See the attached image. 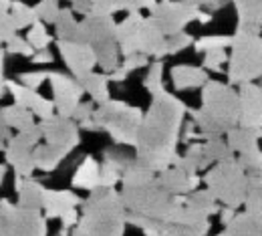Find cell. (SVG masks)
<instances>
[{"mask_svg": "<svg viewBox=\"0 0 262 236\" xmlns=\"http://www.w3.org/2000/svg\"><path fill=\"white\" fill-rule=\"evenodd\" d=\"M186 113V103L176 95L167 91L154 95L137 132L135 158L154 171L173 166L180 158L178 143L182 139Z\"/></svg>", "mask_w": 262, "mask_h": 236, "instance_id": "obj_1", "label": "cell"}, {"mask_svg": "<svg viewBox=\"0 0 262 236\" xmlns=\"http://www.w3.org/2000/svg\"><path fill=\"white\" fill-rule=\"evenodd\" d=\"M83 214L71 236H125L127 208L113 188H95L83 200Z\"/></svg>", "mask_w": 262, "mask_h": 236, "instance_id": "obj_2", "label": "cell"}, {"mask_svg": "<svg viewBox=\"0 0 262 236\" xmlns=\"http://www.w3.org/2000/svg\"><path fill=\"white\" fill-rule=\"evenodd\" d=\"M190 117L204 139L228 134L240 123V95L230 83L210 79L202 87V107L190 111Z\"/></svg>", "mask_w": 262, "mask_h": 236, "instance_id": "obj_3", "label": "cell"}, {"mask_svg": "<svg viewBox=\"0 0 262 236\" xmlns=\"http://www.w3.org/2000/svg\"><path fill=\"white\" fill-rule=\"evenodd\" d=\"M115 40L123 57L133 53H143L149 59L167 57V36L151 14L141 16L139 12H129L121 23H117Z\"/></svg>", "mask_w": 262, "mask_h": 236, "instance_id": "obj_4", "label": "cell"}, {"mask_svg": "<svg viewBox=\"0 0 262 236\" xmlns=\"http://www.w3.org/2000/svg\"><path fill=\"white\" fill-rule=\"evenodd\" d=\"M232 53L228 57V83L244 85L262 79V36L260 33L236 29L232 34Z\"/></svg>", "mask_w": 262, "mask_h": 236, "instance_id": "obj_5", "label": "cell"}, {"mask_svg": "<svg viewBox=\"0 0 262 236\" xmlns=\"http://www.w3.org/2000/svg\"><path fill=\"white\" fill-rule=\"evenodd\" d=\"M141 119H143V111L139 107H133L119 99H107L93 113L97 132H107L117 145H133V147L137 141Z\"/></svg>", "mask_w": 262, "mask_h": 236, "instance_id": "obj_6", "label": "cell"}, {"mask_svg": "<svg viewBox=\"0 0 262 236\" xmlns=\"http://www.w3.org/2000/svg\"><path fill=\"white\" fill-rule=\"evenodd\" d=\"M204 182L210 194L218 202L238 210L246 200L250 176L244 169V166L238 162V158H228V160L216 162L208 169L204 176Z\"/></svg>", "mask_w": 262, "mask_h": 236, "instance_id": "obj_7", "label": "cell"}, {"mask_svg": "<svg viewBox=\"0 0 262 236\" xmlns=\"http://www.w3.org/2000/svg\"><path fill=\"white\" fill-rule=\"evenodd\" d=\"M121 198H123L127 212L158 218L164 222H169L171 212L182 200V196H171L169 192H165L156 178L139 186H123Z\"/></svg>", "mask_w": 262, "mask_h": 236, "instance_id": "obj_8", "label": "cell"}, {"mask_svg": "<svg viewBox=\"0 0 262 236\" xmlns=\"http://www.w3.org/2000/svg\"><path fill=\"white\" fill-rule=\"evenodd\" d=\"M2 236H47V218L40 210L23 208L10 200H0Z\"/></svg>", "mask_w": 262, "mask_h": 236, "instance_id": "obj_9", "label": "cell"}, {"mask_svg": "<svg viewBox=\"0 0 262 236\" xmlns=\"http://www.w3.org/2000/svg\"><path fill=\"white\" fill-rule=\"evenodd\" d=\"M40 139H42V134L38 123L25 132H16V135L8 139L4 147V156H6V164L14 168L16 176H23V178L33 176V171L36 169L33 152Z\"/></svg>", "mask_w": 262, "mask_h": 236, "instance_id": "obj_10", "label": "cell"}, {"mask_svg": "<svg viewBox=\"0 0 262 236\" xmlns=\"http://www.w3.org/2000/svg\"><path fill=\"white\" fill-rule=\"evenodd\" d=\"M202 8L188 2V0H164L151 8L154 20L160 25V29L165 33V36L176 33H182L190 23L198 18V12Z\"/></svg>", "mask_w": 262, "mask_h": 236, "instance_id": "obj_11", "label": "cell"}, {"mask_svg": "<svg viewBox=\"0 0 262 236\" xmlns=\"http://www.w3.org/2000/svg\"><path fill=\"white\" fill-rule=\"evenodd\" d=\"M40 134L42 139L53 145L63 149L65 154H71L79 143H81V135H79V123L73 117H65V115H51L47 119H40Z\"/></svg>", "mask_w": 262, "mask_h": 236, "instance_id": "obj_12", "label": "cell"}, {"mask_svg": "<svg viewBox=\"0 0 262 236\" xmlns=\"http://www.w3.org/2000/svg\"><path fill=\"white\" fill-rule=\"evenodd\" d=\"M49 83L53 89V103L59 115L73 117L75 109L83 99V85L79 79L73 75H63V73H49Z\"/></svg>", "mask_w": 262, "mask_h": 236, "instance_id": "obj_13", "label": "cell"}, {"mask_svg": "<svg viewBox=\"0 0 262 236\" xmlns=\"http://www.w3.org/2000/svg\"><path fill=\"white\" fill-rule=\"evenodd\" d=\"M59 53L65 61L67 69L75 79H83L95 71L97 65V51L93 45L81 40H59Z\"/></svg>", "mask_w": 262, "mask_h": 236, "instance_id": "obj_14", "label": "cell"}, {"mask_svg": "<svg viewBox=\"0 0 262 236\" xmlns=\"http://www.w3.org/2000/svg\"><path fill=\"white\" fill-rule=\"evenodd\" d=\"M6 87H8V93L14 97V103H18L20 107H27L33 111L34 117L38 119H47L51 115H55V103L47 97H42L36 89H31L18 81H6Z\"/></svg>", "mask_w": 262, "mask_h": 236, "instance_id": "obj_15", "label": "cell"}, {"mask_svg": "<svg viewBox=\"0 0 262 236\" xmlns=\"http://www.w3.org/2000/svg\"><path fill=\"white\" fill-rule=\"evenodd\" d=\"M115 31L117 23L113 20V16H99L89 12L79 23V40L97 47L101 42L115 40Z\"/></svg>", "mask_w": 262, "mask_h": 236, "instance_id": "obj_16", "label": "cell"}, {"mask_svg": "<svg viewBox=\"0 0 262 236\" xmlns=\"http://www.w3.org/2000/svg\"><path fill=\"white\" fill-rule=\"evenodd\" d=\"M240 123L246 127H262V85H240Z\"/></svg>", "mask_w": 262, "mask_h": 236, "instance_id": "obj_17", "label": "cell"}, {"mask_svg": "<svg viewBox=\"0 0 262 236\" xmlns=\"http://www.w3.org/2000/svg\"><path fill=\"white\" fill-rule=\"evenodd\" d=\"M158 184L164 188L165 192H169L171 196H186L190 192L198 190L200 186V176L198 174H188L182 168H178L176 164L160 171V176H156Z\"/></svg>", "mask_w": 262, "mask_h": 236, "instance_id": "obj_18", "label": "cell"}, {"mask_svg": "<svg viewBox=\"0 0 262 236\" xmlns=\"http://www.w3.org/2000/svg\"><path fill=\"white\" fill-rule=\"evenodd\" d=\"M79 204H83V200L71 192V190H49L45 188L42 194V214L47 220H55L61 218L67 210L77 208Z\"/></svg>", "mask_w": 262, "mask_h": 236, "instance_id": "obj_19", "label": "cell"}, {"mask_svg": "<svg viewBox=\"0 0 262 236\" xmlns=\"http://www.w3.org/2000/svg\"><path fill=\"white\" fill-rule=\"evenodd\" d=\"M208 81H210V77L204 67H194V65L171 67V85L176 87V91L198 89V87H204Z\"/></svg>", "mask_w": 262, "mask_h": 236, "instance_id": "obj_20", "label": "cell"}, {"mask_svg": "<svg viewBox=\"0 0 262 236\" xmlns=\"http://www.w3.org/2000/svg\"><path fill=\"white\" fill-rule=\"evenodd\" d=\"M258 139H262V127L236 125L226 134V141H228L230 149L238 156L258 149Z\"/></svg>", "mask_w": 262, "mask_h": 236, "instance_id": "obj_21", "label": "cell"}, {"mask_svg": "<svg viewBox=\"0 0 262 236\" xmlns=\"http://www.w3.org/2000/svg\"><path fill=\"white\" fill-rule=\"evenodd\" d=\"M14 190L18 200L16 204L23 208H34V210H42V194H45V186L40 182H36L33 178H23L16 176L14 180Z\"/></svg>", "mask_w": 262, "mask_h": 236, "instance_id": "obj_22", "label": "cell"}, {"mask_svg": "<svg viewBox=\"0 0 262 236\" xmlns=\"http://www.w3.org/2000/svg\"><path fill=\"white\" fill-rule=\"evenodd\" d=\"M236 6L238 29L260 33L262 31V0H232Z\"/></svg>", "mask_w": 262, "mask_h": 236, "instance_id": "obj_23", "label": "cell"}, {"mask_svg": "<svg viewBox=\"0 0 262 236\" xmlns=\"http://www.w3.org/2000/svg\"><path fill=\"white\" fill-rule=\"evenodd\" d=\"M99 174H101V164H99L95 158L87 156L79 164V168L75 169V174L71 178V186L77 188V190L91 192V190L99 188Z\"/></svg>", "mask_w": 262, "mask_h": 236, "instance_id": "obj_24", "label": "cell"}, {"mask_svg": "<svg viewBox=\"0 0 262 236\" xmlns=\"http://www.w3.org/2000/svg\"><path fill=\"white\" fill-rule=\"evenodd\" d=\"M218 236H262V222L252 214L236 212V216L224 226V230Z\"/></svg>", "mask_w": 262, "mask_h": 236, "instance_id": "obj_25", "label": "cell"}, {"mask_svg": "<svg viewBox=\"0 0 262 236\" xmlns=\"http://www.w3.org/2000/svg\"><path fill=\"white\" fill-rule=\"evenodd\" d=\"M33 156H34V166H36V169H40V171H53V169H57L63 164V160H65L69 154H65L59 147L49 145V143H38L34 147Z\"/></svg>", "mask_w": 262, "mask_h": 236, "instance_id": "obj_26", "label": "cell"}, {"mask_svg": "<svg viewBox=\"0 0 262 236\" xmlns=\"http://www.w3.org/2000/svg\"><path fill=\"white\" fill-rule=\"evenodd\" d=\"M176 166L188 174H198L200 169H208V166H212V162L204 154V143H192V145H188L186 154L178 158Z\"/></svg>", "mask_w": 262, "mask_h": 236, "instance_id": "obj_27", "label": "cell"}, {"mask_svg": "<svg viewBox=\"0 0 262 236\" xmlns=\"http://www.w3.org/2000/svg\"><path fill=\"white\" fill-rule=\"evenodd\" d=\"M83 89L91 95V101L101 105L109 99V77L107 73H89L87 77L81 79Z\"/></svg>", "mask_w": 262, "mask_h": 236, "instance_id": "obj_28", "label": "cell"}, {"mask_svg": "<svg viewBox=\"0 0 262 236\" xmlns=\"http://www.w3.org/2000/svg\"><path fill=\"white\" fill-rule=\"evenodd\" d=\"M184 204H186L188 208H192V210L200 212V214L208 216V218H210L212 214H218V212H220L218 200L210 194V190H208V188H206V190H194V192L186 194Z\"/></svg>", "mask_w": 262, "mask_h": 236, "instance_id": "obj_29", "label": "cell"}, {"mask_svg": "<svg viewBox=\"0 0 262 236\" xmlns=\"http://www.w3.org/2000/svg\"><path fill=\"white\" fill-rule=\"evenodd\" d=\"M2 115H4L6 125H8L10 130H16V132H25V130L36 125V123H34L33 111L27 109V107H20L18 103L4 107V109H2Z\"/></svg>", "mask_w": 262, "mask_h": 236, "instance_id": "obj_30", "label": "cell"}, {"mask_svg": "<svg viewBox=\"0 0 262 236\" xmlns=\"http://www.w3.org/2000/svg\"><path fill=\"white\" fill-rule=\"evenodd\" d=\"M97 51V65L103 69V73H113L115 69H119L121 65V51H119V45L117 40H107V42H101L95 47Z\"/></svg>", "mask_w": 262, "mask_h": 236, "instance_id": "obj_31", "label": "cell"}, {"mask_svg": "<svg viewBox=\"0 0 262 236\" xmlns=\"http://www.w3.org/2000/svg\"><path fill=\"white\" fill-rule=\"evenodd\" d=\"M154 178H156V171L151 168H147L145 164H141L137 158H133L129 164L125 166L123 174H121L123 186H139V184L151 182Z\"/></svg>", "mask_w": 262, "mask_h": 236, "instance_id": "obj_32", "label": "cell"}, {"mask_svg": "<svg viewBox=\"0 0 262 236\" xmlns=\"http://www.w3.org/2000/svg\"><path fill=\"white\" fill-rule=\"evenodd\" d=\"M147 65H149V57H147V55H143V53H133V55H127V57L123 59V63L119 65V69H115V71L109 73L107 77H109L111 83H123L133 71L147 67Z\"/></svg>", "mask_w": 262, "mask_h": 236, "instance_id": "obj_33", "label": "cell"}, {"mask_svg": "<svg viewBox=\"0 0 262 236\" xmlns=\"http://www.w3.org/2000/svg\"><path fill=\"white\" fill-rule=\"evenodd\" d=\"M55 34L59 40H79V23L71 8H61L55 20Z\"/></svg>", "mask_w": 262, "mask_h": 236, "instance_id": "obj_34", "label": "cell"}, {"mask_svg": "<svg viewBox=\"0 0 262 236\" xmlns=\"http://www.w3.org/2000/svg\"><path fill=\"white\" fill-rule=\"evenodd\" d=\"M8 12H10V18H12V23H14L16 31L31 29L34 23L38 20L34 6L25 4L23 0H12V4H10V8H8Z\"/></svg>", "mask_w": 262, "mask_h": 236, "instance_id": "obj_35", "label": "cell"}, {"mask_svg": "<svg viewBox=\"0 0 262 236\" xmlns=\"http://www.w3.org/2000/svg\"><path fill=\"white\" fill-rule=\"evenodd\" d=\"M139 12L135 0H91V14L99 16H113L115 12Z\"/></svg>", "mask_w": 262, "mask_h": 236, "instance_id": "obj_36", "label": "cell"}, {"mask_svg": "<svg viewBox=\"0 0 262 236\" xmlns=\"http://www.w3.org/2000/svg\"><path fill=\"white\" fill-rule=\"evenodd\" d=\"M244 206L248 214H252L262 222V176H250Z\"/></svg>", "mask_w": 262, "mask_h": 236, "instance_id": "obj_37", "label": "cell"}, {"mask_svg": "<svg viewBox=\"0 0 262 236\" xmlns=\"http://www.w3.org/2000/svg\"><path fill=\"white\" fill-rule=\"evenodd\" d=\"M204 154H206V158L212 164L222 162V160H228V158H234V152L230 149L228 141L222 139V135L206 137V141H204Z\"/></svg>", "mask_w": 262, "mask_h": 236, "instance_id": "obj_38", "label": "cell"}, {"mask_svg": "<svg viewBox=\"0 0 262 236\" xmlns=\"http://www.w3.org/2000/svg\"><path fill=\"white\" fill-rule=\"evenodd\" d=\"M143 87L151 93V97L154 95H160V93H164L165 87H164V61L162 59H156L149 69H147V75H145V79H143Z\"/></svg>", "mask_w": 262, "mask_h": 236, "instance_id": "obj_39", "label": "cell"}, {"mask_svg": "<svg viewBox=\"0 0 262 236\" xmlns=\"http://www.w3.org/2000/svg\"><path fill=\"white\" fill-rule=\"evenodd\" d=\"M232 47V36L230 34H210V36H200L194 40V51L196 53H208L216 49H228Z\"/></svg>", "mask_w": 262, "mask_h": 236, "instance_id": "obj_40", "label": "cell"}, {"mask_svg": "<svg viewBox=\"0 0 262 236\" xmlns=\"http://www.w3.org/2000/svg\"><path fill=\"white\" fill-rule=\"evenodd\" d=\"M27 40L33 45L34 51H42V49H49V45L53 42V36L49 34L42 20H36L27 33Z\"/></svg>", "mask_w": 262, "mask_h": 236, "instance_id": "obj_41", "label": "cell"}, {"mask_svg": "<svg viewBox=\"0 0 262 236\" xmlns=\"http://www.w3.org/2000/svg\"><path fill=\"white\" fill-rule=\"evenodd\" d=\"M34 10H36L38 20L55 25V20L61 12V0H38L34 4Z\"/></svg>", "mask_w": 262, "mask_h": 236, "instance_id": "obj_42", "label": "cell"}, {"mask_svg": "<svg viewBox=\"0 0 262 236\" xmlns=\"http://www.w3.org/2000/svg\"><path fill=\"white\" fill-rule=\"evenodd\" d=\"M119 182H121V168L109 160H103L101 174H99V186L101 188H115Z\"/></svg>", "mask_w": 262, "mask_h": 236, "instance_id": "obj_43", "label": "cell"}, {"mask_svg": "<svg viewBox=\"0 0 262 236\" xmlns=\"http://www.w3.org/2000/svg\"><path fill=\"white\" fill-rule=\"evenodd\" d=\"M238 162L244 166V169L248 171V176H262V149H254L248 154H240Z\"/></svg>", "mask_w": 262, "mask_h": 236, "instance_id": "obj_44", "label": "cell"}, {"mask_svg": "<svg viewBox=\"0 0 262 236\" xmlns=\"http://www.w3.org/2000/svg\"><path fill=\"white\" fill-rule=\"evenodd\" d=\"M194 40H196V38H194L192 34H188L186 31L176 33V34H169V36H167V55L182 53L184 49L192 47V45H194Z\"/></svg>", "mask_w": 262, "mask_h": 236, "instance_id": "obj_45", "label": "cell"}, {"mask_svg": "<svg viewBox=\"0 0 262 236\" xmlns=\"http://www.w3.org/2000/svg\"><path fill=\"white\" fill-rule=\"evenodd\" d=\"M6 53H10V55H20V57L31 59L34 55V49H33V45L27 40V36L23 38V36L14 34V36L6 42Z\"/></svg>", "mask_w": 262, "mask_h": 236, "instance_id": "obj_46", "label": "cell"}, {"mask_svg": "<svg viewBox=\"0 0 262 236\" xmlns=\"http://www.w3.org/2000/svg\"><path fill=\"white\" fill-rule=\"evenodd\" d=\"M204 63L202 67L206 71H220L224 67V63H228V55H226V49H216V51H208L204 53Z\"/></svg>", "mask_w": 262, "mask_h": 236, "instance_id": "obj_47", "label": "cell"}, {"mask_svg": "<svg viewBox=\"0 0 262 236\" xmlns=\"http://www.w3.org/2000/svg\"><path fill=\"white\" fill-rule=\"evenodd\" d=\"M14 34H16V27L10 18V12L0 6V47L6 45Z\"/></svg>", "mask_w": 262, "mask_h": 236, "instance_id": "obj_48", "label": "cell"}, {"mask_svg": "<svg viewBox=\"0 0 262 236\" xmlns=\"http://www.w3.org/2000/svg\"><path fill=\"white\" fill-rule=\"evenodd\" d=\"M45 81H49V73H42V71H36V73H23L20 75V83L31 87V89H38Z\"/></svg>", "mask_w": 262, "mask_h": 236, "instance_id": "obj_49", "label": "cell"}, {"mask_svg": "<svg viewBox=\"0 0 262 236\" xmlns=\"http://www.w3.org/2000/svg\"><path fill=\"white\" fill-rule=\"evenodd\" d=\"M147 236H198V234L192 228H188V226L169 224V222H167V226H165L164 230H160V232H156V234H147Z\"/></svg>", "mask_w": 262, "mask_h": 236, "instance_id": "obj_50", "label": "cell"}, {"mask_svg": "<svg viewBox=\"0 0 262 236\" xmlns=\"http://www.w3.org/2000/svg\"><path fill=\"white\" fill-rule=\"evenodd\" d=\"M93 113H95L93 101H81L79 103V107L75 109V113H73V119H75L77 123H83V121L91 119V117H93Z\"/></svg>", "mask_w": 262, "mask_h": 236, "instance_id": "obj_51", "label": "cell"}, {"mask_svg": "<svg viewBox=\"0 0 262 236\" xmlns=\"http://www.w3.org/2000/svg\"><path fill=\"white\" fill-rule=\"evenodd\" d=\"M71 2V10L79 12L83 16H87L91 12V0H69Z\"/></svg>", "mask_w": 262, "mask_h": 236, "instance_id": "obj_52", "label": "cell"}, {"mask_svg": "<svg viewBox=\"0 0 262 236\" xmlns=\"http://www.w3.org/2000/svg\"><path fill=\"white\" fill-rule=\"evenodd\" d=\"M79 212H77V208H71V210H67L65 214L61 216V222H63V226L67 228H73V226H77V222H79Z\"/></svg>", "mask_w": 262, "mask_h": 236, "instance_id": "obj_53", "label": "cell"}, {"mask_svg": "<svg viewBox=\"0 0 262 236\" xmlns=\"http://www.w3.org/2000/svg\"><path fill=\"white\" fill-rule=\"evenodd\" d=\"M33 63H53L55 61V55L49 51V49H42V51H34V55L31 57Z\"/></svg>", "mask_w": 262, "mask_h": 236, "instance_id": "obj_54", "label": "cell"}, {"mask_svg": "<svg viewBox=\"0 0 262 236\" xmlns=\"http://www.w3.org/2000/svg\"><path fill=\"white\" fill-rule=\"evenodd\" d=\"M12 137L10 134V127L6 125V121H4V115H2V109H0V149H4L6 147V141Z\"/></svg>", "mask_w": 262, "mask_h": 236, "instance_id": "obj_55", "label": "cell"}, {"mask_svg": "<svg viewBox=\"0 0 262 236\" xmlns=\"http://www.w3.org/2000/svg\"><path fill=\"white\" fill-rule=\"evenodd\" d=\"M236 216V208H230V206H224V208H220V222L226 226L230 220Z\"/></svg>", "mask_w": 262, "mask_h": 236, "instance_id": "obj_56", "label": "cell"}, {"mask_svg": "<svg viewBox=\"0 0 262 236\" xmlns=\"http://www.w3.org/2000/svg\"><path fill=\"white\" fill-rule=\"evenodd\" d=\"M212 18H214V16H212V12H210V10H204V8H202V10H200V12H198V23H202V25H208V23H212Z\"/></svg>", "mask_w": 262, "mask_h": 236, "instance_id": "obj_57", "label": "cell"}, {"mask_svg": "<svg viewBox=\"0 0 262 236\" xmlns=\"http://www.w3.org/2000/svg\"><path fill=\"white\" fill-rule=\"evenodd\" d=\"M4 55L6 51L0 47V83H4Z\"/></svg>", "mask_w": 262, "mask_h": 236, "instance_id": "obj_58", "label": "cell"}, {"mask_svg": "<svg viewBox=\"0 0 262 236\" xmlns=\"http://www.w3.org/2000/svg\"><path fill=\"white\" fill-rule=\"evenodd\" d=\"M6 164H0V186H2V182H4V178H6Z\"/></svg>", "mask_w": 262, "mask_h": 236, "instance_id": "obj_59", "label": "cell"}, {"mask_svg": "<svg viewBox=\"0 0 262 236\" xmlns=\"http://www.w3.org/2000/svg\"><path fill=\"white\" fill-rule=\"evenodd\" d=\"M10 4H12V0H0V6H2V8H6V10L10 8Z\"/></svg>", "mask_w": 262, "mask_h": 236, "instance_id": "obj_60", "label": "cell"}, {"mask_svg": "<svg viewBox=\"0 0 262 236\" xmlns=\"http://www.w3.org/2000/svg\"><path fill=\"white\" fill-rule=\"evenodd\" d=\"M0 236H2V214H0Z\"/></svg>", "mask_w": 262, "mask_h": 236, "instance_id": "obj_61", "label": "cell"}, {"mask_svg": "<svg viewBox=\"0 0 262 236\" xmlns=\"http://www.w3.org/2000/svg\"><path fill=\"white\" fill-rule=\"evenodd\" d=\"M160 2H164V0H160Z\"/></svg>", "mask_w": 262, "mask_h": 236, "instance_id": "obj_62", "label": "cell"}]
</instances>
